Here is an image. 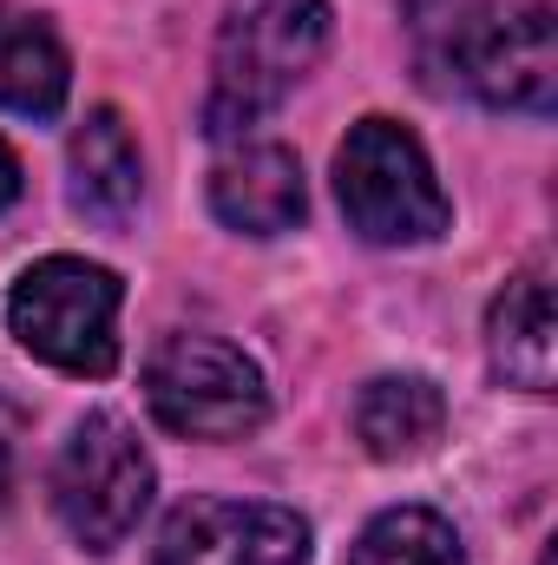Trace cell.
Wrapping results in <instances>:
<instances>
[{
    "label": "cell",
    "mask_w": 558,
    "mask_h": 565,
    "mask_svg": "<svg viewBox=\"0 0 558 565\" xmlns=\"http://www.w3.org/2000/svg\"><path fill=\"white\" fill-rule=\"evenodd\" d=\"M66 171H73V204L99 224H126L144 198V164H139V139L126 126L119 106L86 113V126L66 145Z\"/></svg>",
    "instance_id": "10"
},
{
    "label": "cell",
    "mask_w": 558,
    "mask_h": 565,
    "mask_svg": "<svg viewBox=\"0 0 558 565\" xmlns=\"http://www.w3.org/2000/svg\"><path fill=\"white\" fill-rule=\"evenodd\" d=\"M447 427V395L427 375H375L355 395V440L375 460H420Z\"/></svg>",
    "instance_id": "12"
},
{
    "label": "cell",
    "mask_w": 558,
    "mask_h": 565,
    "mask_svg": "<svg viewBox=\"0 0 558 565\" xmlns=\"http://www.w3.org/2000/svg\"><path fill=\"white\" fill-rule=\"evenodd\" d=\"M335 198H342L348 231L362 244H382V250L433 244L453 224V204L433 178V158L395 119L348 126V139L335 151Z\"/></svg>",
    "instance_id": "3"
},
{
    "label": "cell",
    "mask_w": 558,
    "mask_h": 565,
    "mask_svg": "<svg viewBox=\"0 0 558 565\" xmlns=\"http://www.w3.org/2000/svg\"><path fill=\"white\" fill-rule=\"evenodd\" d=\"M20 191H26V178H20V158L0 145V211H7V204H20Z\"/></svg>",
    "instance_id": "15"
},
{
    "label": "cell",
    "mask_w": 558,
    "mask_h": 565,
    "mask_svg": "<svg viewBox=\"0 0 558 565\" xmlns=\"http://www.w3.org/2000/svg\"><path fill=\"white\" fill-rule=\"evenodd\" d=\"M20 434H26V415L0 395V507L13 493V473H20Z\"/></svg>",
    "instance_id": "14"
},
{
    "label": "cell",
    "mask_w": 558,
    "mask_h": 565,
    "mask_svg": "<svg viewBox=\"0 0 558 565\" xmlns=\"http://www.w3.org/2000/svg\"><path fill=\"white\" fill-rule=\"evenodd\" d=\"M119 302H126V282L106 264L40 257L33 270H20L7 296V329L33 362L106 382L119 369Z\"/></svg>",
    "instance_id": "4"
},
{
    "label": "cell",
    "mask_w": 558,
    "mask_h": 565,
    "mask_svg": "<svg viewBox=\"0 0 558 565\" xmlns=\"http://www.w3.org/2000/svg\"><path fill=\"white\" fill-rule=\"evenodd\" d=\"M211 211H217V224H230L244 237H282V231H296L302 211H309L296 151L270 145V139H237L211 164Z\"/></svg>",
    "instance_id": "8"
},
{
    "label": "cell",
    "mask_w": 558,
    "mask_h": 565,
    "mask_svg": "<svg viewBox=\"0 0 558 565\" xmlns=\"http://www.w3.org/2000/svg\"><path fill=\"white\" fill-rule=\"evenodd\" d=\"M151 565H309V520L277 500L197 493L158 526Z\"/></svg>",
    "instance_id": "7"
},
{
    "label": "cell",
    "mask_w": 558,
    "mask_h": 565,
    "mask_svg": "<svg viewBox=\"0 0 558 565\" xmlns=\"http://www.w3.org/2000/svg\"><path fill=\"white\" fill-rule=\"evenodd\" d=\"M348 565H466L460 533L433 507H388L362 526L348 546Z\"/></svg>",
    "instance_id": "13"
},
{
    "label": "cell",
    "mask_w": 558,
    "mask_h": 565,
    "mask_svg": "<svg viewBox=\"0 0 558 565\" xmlns=\"http://www.w3.org/2000/svg\"><path fill=\"white\" fill-rule=\"evenodd\" d=\"M486 362L506 388L552 395L558 382V322L546 270H519L486 309Z\"/></svg>",
    "instance_id": "9"
},
{
    "label": "cell",
    "mask_w": 558,
    "mask_h": 565,
    "mask_svg": "<svg viewBox=\"0 0 558 565\" xmlns=\"http://www.w3.org/2000/svg\"><path fill=\"white\" fill-rule=\"evenodd\" d=\"M144 408L184 440H244L270 422L264 369L224 335H164L144 362Z\"/></svg>",
    "instance_id": "5"
},
{
    "label": "cell",
    "mask_w": 558,
    "mask_h": 565,
    "mask_svg": "<svg viewBox=\"0 0 558 565\" xmlns=\"http://www.w3.org/2000/svg\"><path fill=\"white\" fill-rule=\"evenodd\" d=\"M66 93H73V60H66L60 33L40 13L0 0V113L53 119L66 106Z\"/></svg>",
    "instance_id": "11"
},
{
    "label": "cell",
    "mask_w": 558,
    "mask_h": 565,
    "mask_svg": "<svg viewBox=\"0 0 558 565\" xmlns=\"http://www.w3.org/2000/svg\"><path fill=\"white\" fill-rule=\"evenodd\" d=\"M329 33H335L329 0H230L211 46L204 132L244 139L250 126H264L315 73V60L329 53Z\"/></svg>",
    "instance_id": "2"
},
{
    "label": "cell",
    "mask_w": 558,
    "mask_h": 565,
    "mask_svg": "<svg viewBox=\"0 0 558 565\" xmlns=\"http://www.w3.org/2000/svg\"><path fill=\"white\" fill-rule=\"evenodd\" d=\"M401 13L433 93H473L526 119L558 106V26L546 0H401Z\"/></svg>",
    "instance_id": "1"
},
{
    "label": "cell",
    "mask_w": 558,
    "mask_h": 565,
    "mask_svg": "<svg viewBox=\"0 0 558 565\" xmlns=\"http://www.w3.org/2000/svg\"><path fill=\"white\" fill-rule=\"evenodd\" d=\"M151 454L119 415H86L60 440L53 460V513L60 526L86 546V553H112L126 546V533L151 507Z\"/></svg>",
    "instance_id": "6"
}]
</instances>
